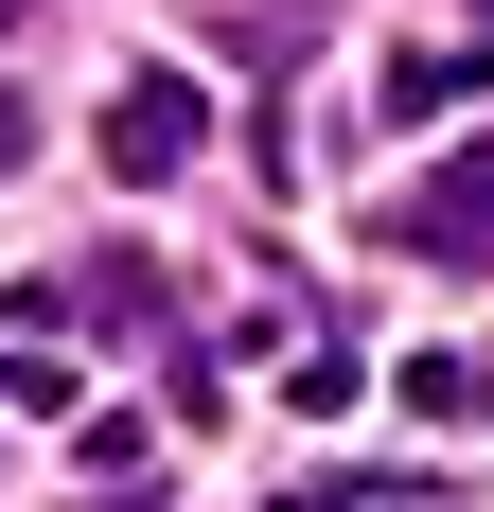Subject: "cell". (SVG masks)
<instances>
[{
    "label": "cell",
    "instance_id": "1",
    "mask_svg": "<svg viewBox=\"0 0 494 512\" xmlns=\"http://www.w3.org/2000/svg\"><path fill=\"white\" fill-rule=\"evenodd\" d=\"M195 142H212V89H195V71H142V89H106V159H124V177H177Z\"/></svg>",
    "mask_w": 494,
    "mask_h": 512
},
{
    "label": "cell",
    "instance_id": "2",
    "mask_svg": "<svg viewBox=\"0 0 494 512\" xmlns=\"http://www.w3.org/2000/svg\"><path fill=\"white\" fill-rule=\"evenodd\" d=\"M406 230H424V248H477V230H494V159H459V177L406 212Z\"/></svg>",
    "mask_w": 494,
    "mask_h": 512
},
{
    "label": "cell",
    "instance_id": "3",
    "mask_svg": "<svg viewBox=\"0 0 494 512\" xmlns=\"http://www.w3.org/2000/svg\"><path fill=\"white\" fill-rule=\"evenodd\" d=\"M0 18H18V0H0Z\"/></svg>",
    "mask_w": 494,
    "mask_h": 512
}]
</instances>
